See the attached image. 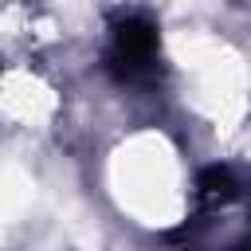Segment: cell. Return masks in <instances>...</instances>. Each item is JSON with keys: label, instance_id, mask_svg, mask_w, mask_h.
Segmentation results:
<instances>
[{"label": "cell", "instance_id": "cell-1", "mask_svg": "<svg viewBox=\"0 0 251 251\" xmlns=\"http://www.w3.org/2000/svg\"><path fill=\"white\" fill-rule=\"evenodd\" d=\"M153 59H157V35H153V27H145V24H126V27H118L114 63H122L126 75L145 71Z\"/></svg>", "mask_w": 251, "mask_h": 251}, {"label": "cell", "instance_id": "cell-2", "mask_svg": "<svg viewBox=\"0 0 251 251\" xmlns=\"http://www.w3.org/2000/svg\"><path fill=\"white\" fill-rule=\"evenodd\" d=\"M200 192H204L208 200H231V196L239 192L235 173H231V169H208V173L200 176Z\"/></svg>", "mask_w": 251, "mask_h": 251}]
</instances>
